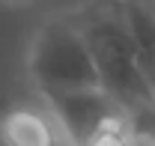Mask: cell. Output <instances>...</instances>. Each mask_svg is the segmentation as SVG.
Instances as JSON below:
<instances>
[{
	"instance_id": "4",
	"label": "cell",
	"mask_w": 155,
	"mask_h": 146,
	"mask_svg": "<svg viewBox=\"0 0 155 146\" xmlns=\"http://www.w3.org/2000/svg\"><path fill=\"white\" fill-rule=\"evenodd\" d=\"M51 119V113L45 116L33 108L9 110L0 119V140L6 146H57L60 128Z\"/></svg>"
},
{
	"instance_id": "2",
	"label": "cell",
	"mask_w": 155,
	"mask_h": 146,
	"mask_svg": "<svg viewBox=\"0 0 155 146\" xmlns=\"http://www.w3.org/2000/svg\"><path fill=\"white\" fill-rule=\"evenodd\" d=\"M30 78L39 92L101 87L90 42L75 18L48 21L30 48Z\"/></svg>"
},
{
	"instance_id": "3",
	"label": "cell",
	"mask_w": 155,
	"mask_h": 146,
	"mask_svg": "<svg viewBox=\"0 0 155 146\" xmlns=\"http://www.w3.org/2000/svg\"><path fill=\"white\" fill-rule=\"evenodd\" d=\"M48 113L54 116L60 134L69 140V146H93L98 134L116 119L131 116L101 87H84V90H54L42 92Z\"/></svg>"
},
{
	"instance_id": "5",
	"label": "cell",
	"mask_w": 155,
	"mask_h": 146,
	"mask_svg": "<svg viewBox=\"0 0 155 146\" xmlns=\"http://www.w3.org/2000/svg\"><path fill=\"white\" fill-rule=\"evenodd\" d=\"M122 3H125V18L131 27L140 63L149 81L155 84V3L149 0H122Z\"/></svg>"
},
{
	"instance_id": "1",
	"label": "cell",
	"mask_w": 155,
	"mask_h": 146,
	"mask_svg": "<svg viewBox=\"0 0 155 146\" xmlns=\"http://www.w3.org/2000/svg\"><path fill=\"white\" fill-rule=\"evenodd\" d=\"M78 27L90 42V51L98 69L101 90L110 92L131 116L155 105V84L140 63L134 36L125 18L122 0H98L75 15Z\"/></svg>"
}]
</instances>
